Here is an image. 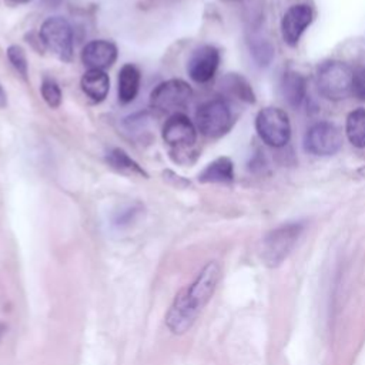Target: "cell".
Masks as SVG:
<instances>
[{
  "instance_id": "obj_1",
  "label": "cell",
  "mask_w": 365,
  "mask_h": 365,
  "mask_svg": "<svg viewBox=\"0 0 365 365\" xmlns=\"http://www.w3.org/2000/svg\"><path fill=\"white\" fill-rule=\"evenodd\" d=\"M220 277V265L211 261L188 287L175 295L165 317V324L173 334H184L194 324L202 307L214 294Z\"/></svg>"
},
{
  "instance_id": "obj_2",
  "label": "cell",
  "mask_w": 365,
  "mask_h": 365,
  "mask_svg": "<svg viewBox=\"0 0 365 365\" xmlns=\"http://www.w3.org/2000/svg\"><path fill=\"white\" fill-rule=\"evenodd\" d=\"M302 231V222H289L268 232L262 240L261 247V258L264 264L271 268L281 265L295 248Z\"/></svg>"
},
{
  "instance_id": "obj_3",
  "label": "cell",
  "mask_w": 365,
  "mask_h": 365,
  "mask_svg": "<svg viewBox=\"0 0 365 365\" xmlns=\"http://www.w3.org/2000/svg\"><path fill=\"white\" fill-rule=\"evenodd\" d=\"M354 73L351 67L338 60L324 61L317 68V87L328 100H342L351 94Z\"/></svg>"
},
{
  "instance_id": "obj_4",
  "label": "cell",
  "mask_w": 365,
  "mask_h": 365,
  "mask_svg": "<svg viewBox=\"0 0 365 365\" xmlns=\"http://www.w3.org/2000/svg\"><path fill=\"white\" fill-rule=\"evenodd\" d=\"M234 123L228 103L222 98H214L202 103L195 113L197 130L208 137L218 138L227 134Z\"/></svg>"
},
{
  "instance_id": "obj_5",
  "label": "cell",
  "mask_w": 365,
  "mask_h": 365,
  "mask_svg": "<svg viewBox=\"0 0 365 365\" xmlns=\"http://www.w3.org/2000/svg\"><path fill=\"white\" fill-rule=\"evenodd\" d=\"M255 130L259 138L269 147H284L291 137L288 114L278 107L262 108L255 118Z\"/></svg>"
},
{
  "instance_id": "obj_6",
  "label": "cell",
  "mask_w": 365,
  "mask_h": 365,
  "mask_svg": "<svg viewBox=\"0 0 365 365\" xmlns=\"http://www.w3.org/2000/svg\"><path fill=\"white\" fill-rule=\"evenodd\" d=\"M40 40L44 47L61 61L73 58V29L70 23L60 16L48 17L40 27Z\"/></svg>"
},
{
  "instance_id": "obj_7",
  "label": "cell",
  "mask_w": 365,
  "mask_h": 365,
  "mask_svg": "<svg viewBox=\"0 0 365 365\" xmlns=\"http://www.w3.org/2000/svg\"><path fill=\"white\" fill-rule=\"evenodd\" d=\"M192 97L191 86L181 78H170L160 83L150 94L151 108L171 113L182 108Z\"/></svg>"
},
{
  "instance_id": "obj_8",
  "label": "cell",
  "mask_w": 365,
  "mask_h": 365,
  "mask_svg": "<svg viewBox=\"0 0 365 365\" xmlns=\"http://www.w3.org/2000/svg\"><path fill=\"white\" fill-rule=\"evenodd\" d=\"M342 145L341 130L329 121H318L312 124L304 137V148L312 155H334Z\"/></svg>"
},
{
  "instance_id": "obj_9",
  "label": "cell",
  "mask_w": 365,
  "mask_h": 365,
  "mask_svg": "<svg viewBox=\"0 0 365 365\" xmlns=\"http://www.w3.org/2000/svg\"><path fill=\"white\" fill-rule=\"evenodd\" d=\"M195 124L182 113H174L163 125V140L174 150H185L195 144Z\"/></svg>"
},
{
  "instance_id": "obj_10",
  "label": "cell",
  "mask_w": 365,
  "mask_h": 365,
  "mask_svg": "<svg viewBox=\"0 0 365 365\" xmlns=\"http://www.w3.org/2000/svg\"><path fill=\"white\" fill-rule=\"evenodd\" d=\"M220 64V53L214 46H201L190 57L187 64L188 76L195 83H208Z\"/></svg>"
},
{
  "instance_id": "obj_11",
  "label": "cell",
  "mask_w": 365,
  "mask_h": 365,
  "mask_svg": "<svg viewBox=\"0 0 365 365\" xmlns=\"http://www.w3.org/2000/svg\"><path fill=\"white\" fill-rule=\"evenodd\" d=\"M312 21V9L308 4L291 6L281 20V34L284 41L294 47L298 44L302 33Z\"/></svg>"
},
{
  "instance_id": "obj_12",
  "label": "cell",
  "mask_w": 365,
  "mask_h": 365,
  "mask_svg": "<svg viewBox=\"0 0 365 365\" xmlns=\"http://www.w3.org/2000/svg\"><path fill=\"white\" fill-rule=\"evenodd\" d=\"M117 46L110 40H91L81 51V61L88 70H106L117 60Z\"/></svg>"
},
{
  "instance_id": "obj_13",
  "label": "cell",
  "mask_w": 365,
  "mask_h": 365,
  "mask_svg": "<svg viewBox=\"0 0 365 365\" xmlns=\"http://www.w3.org/2000/svg\"><path fill=\"white\" fill-rule=\"evenodd\" d=\"M81 90L94 103L103 101L110 90L108 74L103 70H87L81 77Z\"/></svg>"
},
{
  "instance_id": "obj_14",
  "label": "cell",
  "mask_w": 365,
  "mask_h": 365,
  "mask_svg": "<svg viewBox=\"0 0 365 365\" xmlns=\"http://www.w3.org/2000/svg\"><path fill=\"white\" fill-rule=\"evenodd\" d=\"M140 81H141V74L137 66L127 63L124 64L120 71H118V100L123 104L131 103L140 90Z\"/></svg>"
},
{
  "instance_id": "obj_15",
  "label": "cell",
  "mask_w": 365,
  "mask_h": 365,
  "mask_svg": "<svg viewBox=\"0 0 365 365\" xmlns=\"http://www.w3.org/2000/svg\"><path fill=\"white\" fill-rule=\"evenodd\" d=\"M282 96L291 107L298 108L307 96L305 78L297 71H285L281 80Z\"/></svg>"
},
{
  "instance_id": "obj_16",
  "label": "cell",
  "mask_w": 365,
  "mask_h": 365,
  "mask_svg": "<svg viewBox=\"0 0 365 365\" xmlns=\"http://www.w3.org/2000/svg\"><path fill=\"white\" fill-rule=\"evenodd\" d=\"M234 180V164L228 157H218L198 174L200 182H231Z\"/></svg>"
},
{
  "instance_id": "obj_17",
  "label": "cell",
  "mask_w": 365,
  "mask_h": 365,
  "mask_svg": "<svg viewBox=\"0 0 365 365\" xmlns=\"http://www.w3.org/2000/svg\"><path fill=\"white\" fill-rule=\"evenodd\" d=\"M107 163L111 168H114L118 173L140 175V177H145V178L148 177V174L144 171V168L121 148L110 150L107 154Z\"/></svg>"
},
{
  "instance_id": "obj_18",
  "label": "cell",
  "mask_w": 365,
  "mask_h": 365,
  "mask_svg": "<svg viewBox=\"0 0 365 365\" xmlns=\"http://www.w3.org/2000/svg\"><path fill=\"white\" fill-rule=\"evenodd\" d=\"M345 134L354 147H365V108H356L348 114Z\"/></svg>"
},
{
  "instance_id": "obj_19",
  "label": "cell",
  "mask_w": 365,
  "mask_h": 365,
  "mask_svg": "<svg viewBox=\"0 0 365 365\" xmlns=\"http://www.w3.org/2000/svg\"><path fill=\"white\" fill-rule=\"evenodd\" d=\"M222 88L225 90L227 94L245 101V103H254V91L250 86V83L240 74H227L222 81H221Z\"/></svg>"
},
{
  "instance_id": "obj_20",
  "label": "cell",
  "mask_w": 365,
  "mask_h": 365,
  "mask_svg": "<svg viewBox=\"0 0 365 365\" xmlns=\"http://www.w3.org/2000/svg\"><path fill=\"white\" fill-rule=\"evenodd\" d=\"M40 93L46 104L51 108H57L61 104V90L53 78H44L40 86Z\"/></svg>"
},
{
  "instance_id": "obj_21",
  "label": "cell",
  "mask_w": 365,
  "mask_h": 365,
  "mask_svg": "<svg viewBox=\"0 0 365 365\" xmlns=\"http://www.w3.org/2000/svg\"><path fill=\"white\" fill-rule=\"evenodd\" d=\"M7 58L11 63V66L16 68V71L26 78L29 73V63H27L24 50L17 44H11L7 47Z\"/></svg>"
},
{
  "instance_id": "obj_22",
  "label": "cell",
  "mask_w": 365,
  "mask_h": 365,
  "mask_svg": "<svg viewBox=\"0 0 365 365\" xmlns=\"http://www.w3.org/2000/svg\"><path fill=\"white\" fill-rule=\"evenodd\" d=\"M351 94H354V97H356L358 100L365 101V67L354 73Z\"/></svg>"
},
{
  "instance_id": "obj_23",
  "label": "cell",
  "mask_w": 365,
  "mask_h": 365,
  "mask_svg": "<svg viewBox=\"0 0 365 365\" xmlns=\"http://www.w3.org/2000/svg\"><path fill=\"white\" fill-rule=\"evenodd\" d=\"M6 106H7V94L0 84V108H4Z\"/></svg>"
},
{
  "instance_id": "obj_24",
  "label": "cell",
  "mask_w": 365,
  "mask_h": 365,
  "mask_svg": "<svg viewBox=\"0 0 365 365\" xmlns=\"http://www.w3.org/2000/svg\"><path fill=\"white\" fill-rule=\"evenodd\" d=\"M3 332H4V325L0 322V338H1V335H3Z\"/></svg>"
},
{
  "instance_id": "obj_25",
  "label": "cell",
  "mask_w": 365,
  "mask_h": 365,
  "mask_svg": "<svg viewBox=\"0 0 365 365\" xmlns=\"http://www.w3.org/2000/svg\"><path fill=\"white\" fill-rule=\"evenodd\" d=\"M13 3H27V1H30V0H11Z\"/></svg>"
}]
</instances>
